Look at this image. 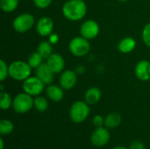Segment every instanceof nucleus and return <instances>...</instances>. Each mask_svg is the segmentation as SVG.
Here are the masks:
<instances>
[{
	"label": "nucleus",
	"mask_w": 150,
	"mask_h": 149,
	"mask_svg": "<svg viewBox=\"0 0 150 149\" xmlns=\"http://www.w3.org/2000/svg\"><path fill=\"white\" fill-rule=\"evenodd\" d=\"M91 109L90 105L85 101H76L72 104L69 109V118L72 122L80 124L87 119Z\"/></svg>",
	"instance_id": "7ed1b4c3"
},
{
	"label": "nucleus",
	"mask_w": 150,
	"mask_h": 149,
	"mask_svg": "<svg viewBox=\"0 0 150 149\" xmlns=\"http://www.w3.org/2000/svg\"><path fill=\"white\" fill-rule=\"evenodd\" d=\"M69 49L70 53L76 57L85 56L91 50V43L89 40L78 36L73 38L69 43Z\"/></svg>",
	"instance_id": "39448f33"
},
{
	"label": "nucleus",
	"mask_w": 150,
	"mask_h": 149,
	"mask_svg": "<svg viewBox=\"0 0 150 149\" xmlns=\"http://www.w3.org/2000/svg\"><path fill=\"white\" fill-rule=\"evenodd\" d=\"M112 149H129L128 148L125 147V146H117L115 148H113Z\"/></svg>",
	"instance_id": "473e14b6"
},
{
	"label": "nucleus",
	"mask_w": 150,
	"mask_h": 149,
	"mask_svg": "<svg viewBox=\"0 0 150 149\" xmlns=\"http://www.w3.org/2000/svg\"><path fill=\"white\" fill-rule=\"evenodd\" d=\"M33 107V98L31 95L21 92L17 94L13 98L12 109L19 114H25L32 110Z\"/></svg>",
	"instance_id": "20e7f679"
},
{
	"label": "nucleus",
	"mask_w": 150,
	"mask_h": 149,
	"mask_svg": "<svg viewBox=\"0 0 150 149\" xmlns=\"http://www.w3.org/2000/svg\"><path fill=\"white\" fill-rule=\"evenodd\" d=\"M43 57L40 54V53L38 51L36 52H33L27 59V63L30 65V67L32 68H37L40 65H41L43 62Z\"/></svg>",
	"instance_id": "4be33fe9"
},
{
	"label": "nucleus",
	"mask_w": 150,
	"mask_h": 149,
	"mask_svg": "<svg viewBox=\"0 0 150 149\" xmlns=\"http://www.w3.org/2000/svg\"><path fill=\"white\" fill-rule=\"evenodd\" d=\"M64 90L61 86L49 84L46 88V95L48 99L53 102H61L64 97Z\"/></svg>",
	"instance_id": "2eb2a0df"
},
{
	"label": "nucleus",
	"mask_w": 150,
	"mask_h": 149,
	"mask_svg": "<svg viewBox=\"0 0 150 149\" xmlns=\"http://www.w3.org/2000/svg\"><path fill=\"white\" fill-rule=\"evenodd\" d=\"M14 130V124L9 119H2L0 121V134L9 135Z\"/></svg>",
	"instance_id": "b1692460"
},
{
	"label": "nucleus",
	"mask_w": 150,
	"mask_h": 149,
	"mask_svg": "<svg viewBox=\"0 0 150 149\" xmlns=\"http://www.w3.org/2000/svg\"><path fill=\"white\" fill-rule=\"evenodd\" d=\"M63 16L70 21H78L84 18L87 5L83 0H68L62 5Z\"/></svg>",
	"instance_id": "f257e3e1"
},
{
	"label": "nucleus",
	"mask_w": 150,
	"mask_h": 149,
	"mask_svg": "<svg viewBox=\"0 0 150 149\" xmlns=\"http://www.w3.org/2000/svg\"><path fill=\"white\" fill-rule=\"evenodd\" d=\"M4 148V140L3 138L0 139V149Z\"/></svg>",
	"instance_id": "2f4dec72"
},
{
	"label": "nucleus",
	"mask_w": 150,
	"mask_h": 149,
	"mask_svg": "<svg viewBox=\"0 0 150 149\" xmlns=\"http://www.w3.org/2000/svg\"><path fill=\"white\" fill-rule=\"evenodd\" d=\"M77 83V74L75 70H63L59 78L60 86L66 90L73 89Z\"/></svg>",
	"instance_id": "9d476101"
},
{
	"label": "nucleus",
	"mask_w": 150,
	"mask_h": 149,
	"mask_svg": "<svg viewBox=\"0 0 150 149\" xmlns=\"http://www.w3.org/2000/svg\"><path fill=\"white\" fill-rule=\"evenodd\" d=\"M35 24V18L31 13H22L17 16L12 21L13 29L20 33L30 31Z\"/></svg>",
	"instance_id": "423d86ee"
},
{
	"label": "nucleus",
	"mask_w": 150,
	"mask_h": 149,
	"mask_svg": "<svg viewBox=\"0 0 150 149\" xmlns=\"http://www.w3.org/2000/svg\"><path fill=\"white\" fill-rule=\"evenodd\" d=\"M92 123L96 127H101L105 126V118L101 115H95L92 119Z\"/></svg>",
	"instance_id": "cd10ccee"
},
{
	"label": "nucleus",
	"mask_w": 150,
	"mask_h": 149,
	"mask_svg": "<svg viewBox=\"0 0 150 149\" xmlns=\"http://www.w3.org/2000/svg\"><path fill=\"white\" fill-rule=\"evenodd\" d=\"M102 97L101 90L97 87H91L89 88L84 94V101L89 105H94L98 104Z\"/></svg>",
	"instance_id": "dca6fc26"
},
{
	"label": "nucleus",
	"mask_w": 150,
	"mask_h": 149,
	"mask_svg": "<svg viewBox=\"0 0 150 149\" xmlns=\"http://www.w3.org/2000/svg\"><path fill=\"white\" fill-rule=\"evenodd\" d=\"M129 149H145V146L144 144L140 141H134L133 142L130 143L129 147H128Z\"/></svg>",
	"instance_id": "c85d7f7f"
},
{
	"label": "nucleus",
	"mask_w": 150,
	"mask_h": 149,
	"mask_svg": "<svg viewBox=\"0 0 150 149\" xmlns=\"http://www.w3.org/2000/svg\"><path fill=\"white\" fill-rule=\"evenodd\" d=\"M54 73L49 68L47 63H42L35 68V76L40 79L46 85L52 84L54 77Z\"/></svg>",
	"instance_id": "ddd939ff"
},
{
	"label": "nucleus",
	"mask_w": 150,
	"mask_h": 149,
	"mask_svg": "<svg viewBox=\"0 0 150 149\" xmlns=\"http://www.w3.org/2000/svg\"><path fill=\"white\" fill-rule=\"evenodd\" d=\"M111 139V134L108 128L101 126L96 127L91 136V142L96 148H103L108 144Z\"/></svg>",
	"instance_id": "6e6552de"
},
{
	"label": "nucleus",
	"mask_w": 150,
	"mask_h": 149,
	"mask_svg": "<svg viewBox=\"0 0 150 149\" xmlns=\"http://www.w3.org/2000/svg\"><path fill=\"white\" fill-rule=\"evenodd\" d=\"M119 2H121V3H125V2H127V0H118Z\"/></svg>",
	"instance_id": "f704fd0d"
},
{
	"label": "nucleus",
	"mask_w": 150,
	"mask_h": 149,
	"mask_svg": "<svg viewBox=\"0 0 150 149\" xmlns=\"http://www.w3.org/2000/svg\"><path fill=\"white\" fill-rule=\"evenodd\" d=\"M13 98L11 97V95L8 92L1 91L0 92V108L3 111L8 110L11 107H12Z\"/></svg>",
	"instance_id": "412c9836"
},
{
	"label": "nucleus",
	"mask_w": 150,
	"mask_h": 149,
	"mask_svg": "<svg viewBox=\"0 0 150 149\" xmlns=\"http://www.w3.org/2000/svg\"><path fill=\"white\" fill-rule=\"evenodd\" d=\"M142 36V40L144 44L150 47V22L147 25H145V26L143 27Z\"/></svg>",
	"instance_id": "a878e982"
},
{
	"label": "nucleus",
	"mask_w": 150,
	"mask_h": 149,
	"mask_svg": "<svg viewBox=\"0 0 150 149\" xmlns=\"http://www.w3.org/2000/svg\"><path fill=\"white\" fill-rule=\"evenodd\" d=\"M136 77L143 82L150 80V61L147 60L140 61L134 68Z\"/></svg>",
	"instance_id": "4468645a"
},
{
	"label": "nucleus",
	"mask_w": 150,
	"mask_h": 149,
	"mask_svg": "<svg viewBox=\"0 0 150 149\" xmlns=\"http://www.w3.org/2000/svg\"><path fill=\"white\" fill-rule=\"evenodd\" d=\"M59 35L57 33H51L49 36H48V41L52 44V45H54V44H57L59 42Z\"/></svg>",
	"instance_id": "c756f323"
},
{
	"label": "nucleus",
	"mask_w": 150,
	"mask_h": 149,
	"mask_svg": "<svg viewBox=\"0 0 150 149\" xmlns=\"http://www.w3.org/2000/svg\"><path fill=\"white\" fill-rule=\"evenodd\" d=\"M0 90L4 91V84H0Z\"/></svg>",
	"instance_id": "72a5a7b5"
},
{
	"label": "nucleus",
	"mask_w": 150,
	"mask_h": 149,
	"mask_svg": "<svg viewBox=\"0 0 150 149\" xmlns=\"http://www.w3.org/2000/svg\"><path fill=\"white\" fill-rule=\"evenodd\" d=\"M54 22L49 17H42L36 23V31L40 36L47 37L53 32Z\"/></svg>",
	"instance_id": "f8f14e48"
},
{
	"label": "nucleus",
	"mask_w": 150,
	"mask_h": 149,
	"mask_svg": "<svg viewBox=\"0 0 150 149\" xmlns=\"http://www.w3.org/2000/svg\"><path fill=\"white\" fill-rule=\"evenodd\" d=\"M49 106L48 100L41 96H37L33 98V107L40 112H45Z\"/></svg>",
	"instance_id": "aec40b11"
},
{
	"label": "nucleus",
	"mask_w": 150,
	"mask_h": 149,
	"mask_svg": "<svg viewBox=\"0 0 150 149\" xmlns=\"http://www.w3.org/2000/svg\"><path fill=\"white\" fill-rule=\"evenodd\" d=\"M122 117L118 112H111L105 118V126L108 129H114L120 126Z\"/></svg>",
	"instance_id": "a211bd4d"
},
{
	"label": "nucleus",
	"mask_w": 150,
	"mask_h": 149,
	"mask_svg": "<svg viewBox=\"0 0 150 149\" xmlns=\"http://www.w3.org/2000/svg\"><path fill=\"white\" fill-rule=\"evenodd\" d=\"M83 1H84V0H83Z\"/></svg>",
	"instance_id": "c9c22d12"
},
{
	"label": "nucleus",
	"mask_w": 150,
	"mask_h": 149,
	"mask_svg": "<svg viewBox=\"0 0 150 149\" xmlns=\"http://www.w3.org/2000/svg\"><path fill=\"white\" fill-rule=\"evenodd\" d=\"M37 51L40 53L44 60H47L53 54V46L48 40H44L40 42L37 47Z\"/></svg>",
	"instance_id": "6ab92c4d"
},
{
	"label": "nucleus",
	"mask_w": 150,
	"mask_h": 149,
	"mask_svg": "<svg viewBox=\"0 0 150 149\" xmlns=\"http://www.w3.org/2000/svg\"><path fill=\"white\" fill-rule=\"evenodd\" d=\"M45 83L39 79L36 76H29L23 82V91L31 95L32 97L40 96L42 91L45 90Z\"/></svg>",
	"instance_id": "0eeeda50"
},
{
	"label": "nucleus",
	"mask_w": 150,
	"mask_h": 149,
	"mask_svg": "<svg viewBox=\"0 0 150 149\" xmlns=\"http://www.w3.org/2000/svg\"><path fill=\"white\" fill-rule=\"evenodd\" d=\"M84 70H85V68L83 66H78V67L76 68L75 71L76 72V74H83L84 72Z\"/></svg>",
	"instance_id": "7c9ffc66"
},
{
	"label": "nucleus",
	"mask_w": 150,
	"mask_h": 149,
	"mask_svg": "<svg viewBox=\"0 0 150 149\" xmlns=\"http://www.w3.org/2000/svg\"><path fill=\"white\" fill-rule=\"evenodd\" d=\"M46 61V63L54 74H61L64 70L65 61L60 54L53 53Z\"/></svg>",
	"instance_id": "9b49d317"
},
{
	"label": "nucleus",
	"mask_w": 150,
	"mask_h": 149,
	"mask_svg": "<svg viewBox=\"0 0 150 149\" xmlns=\"http://www.w3.org/2000/svg\"><path fill=\"white\" fill-rule=\"evenodd\" d=\"M9 76V65L4 61H0V81L4 82Z\"/></svg>",
	"instance_id": "393cba45"
},
{
	"label": "nucleus",
	"mask_w": 150,
	"mask_h": 149,
	"mask_svg": "<svg viewBox=\"0 0 150 149\" xmlns=\"http://www.w3.org/2000/svg\"><path fill=\"white\" fill-rule=\"evenodd\" d=\"M99 31H100V27L98 23L93 19L85 20L80 26L81 36L89 40L95 39L98 35Z\"/></svg>",
	"instance_id": "1a4fd4ad"
},
{
	"label": "nucleus",
	"mask_w": 150,
	"mask_h": 149,
	"mask_svg": "<svg viewBox=\"0 0 150 149\" xmlns=\"http://www.w3.org/2000/svg\"><path fill=\"white\" fill-rule=\"evenodd\" d=\"M18 6V0H0V7L4 12H12Z\"/></svg>",
	"instance_id": "5701e85b"
},
{
	"label": "nucleus",
	"mask_w": 150,
	"mask_h": 149,
	"mask_svg": "<svg viewBox=\"0 0 150 149\" xmlns=\"http://www.w3.org/2000/svg\"><path fill=\"white\" fill-rule=\"evenodd\" d=\"M32 68L27 61H15L9 64V76L15 81L24 82L31 76Z\"/></svg>",
	"instance_id": "f03ea898"
},
{
	"label": "nucleus",
	"mask_w": 150,
	"mask_h": 149,
	"mask_svg": "<svg viewBox=\"0 0 150 149\" xmlns=\"http://www.w3.org/2000/svg\"><path fill=\"white\" fill-rule=\"evenodd\" d=\"M53 0H33V4L39 9H47L50 6Z\"/></svg>",
	"instance_id": "bb28decb"
},
{
	"label": "nucleus",
	"mask_w": 150,
	"mask_h": 149,
	"mask_svg": "<svg viewBox=\"0 0 150 149\" xmlns=\"http://www.w3.org/2000/svg\"><path fill=\"white\" fill-rule=\"evenodd\" d=\"M136 40L132 37H125L118 43V49L122 54H129L134 50Z\"/></svg>",
	"instance_id": "f3484780"
}]
</instances>
